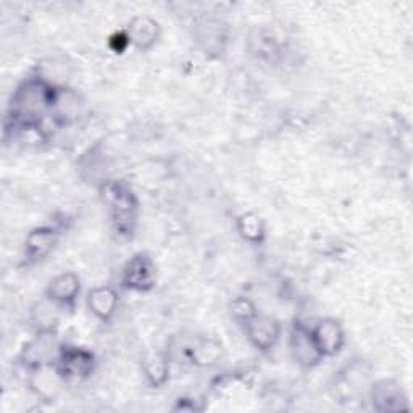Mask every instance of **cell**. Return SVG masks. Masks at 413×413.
I'll list each match as a JSON object with an SVG mask.
<instances>
[{"mask_svg":"<svg viewBox=\"0 0 413 413\" xmlns=\"http://www.w3.org/2000/svg\"><path fill=\"white\" fill-rule=\"evenodd\" d=\"M315 342H317L318 351H337L339 341H341V331H339L337 324L334 323H324L319 326L318 333L315 334Z\"/></svg>","mask_w":413,"mask_h":413,"instance_id":"cell-1","label":"cell"}]
</instances>
